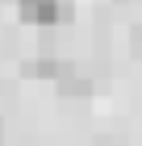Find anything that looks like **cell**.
<instances>
[{
	"instance_id": "1",
	"label": "cell",
	"mask_w": 142,
	"mask_h": 146,
	"mask_svg": "<svg viewBox=\"0 0 142 146\" xmlns=\"http://www.w3.org/2000/svg\"><path fill=\"white\" fill-rule=\"evenodd\" d=\"M17 9L33 25H55V21L71 17V0H17Z\"/></svg>"
},
{
	"instance_id": "2",
	"label": "cell",
	"mask_w": 142,
	"mask_h": 146,
	"mask_svg": "<svg viewBox=\"0 0 142 146\" xmlns=\"http://www.w3.org/2000/svg\"><path fill=\"white\" fill-rule=\"evenodd\" d=\"M55 84H59V92H63V96H84V92H92V79L75 75V67H71V63H63V75H59Z\"/></svg>"
}]
</instances>
